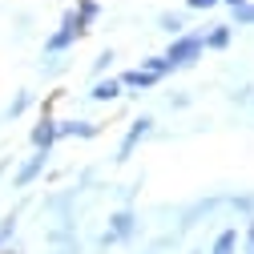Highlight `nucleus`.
Instances as JSON below:
<instances>
[{"label": "nucleus", "mask_w": 254, "mask_h": 254, "mask_svg": "<svg viewBox=\"0 0 254 254\" xmlns=\"http://www.w3.org/2000/svg\"><path fill=\"white\" fill-rule=\"evenodd\" d=\"M202 49H206V41H202V37H178V41L166 49V61L178 69V65H186V61L202 57Z\"/></svg>", "instance_id": "obj_1"}, {"label": "nucleus", "mask_w": 254, "mask_h": 254, "mask_svg": "<svg viewBox=\"0 0 254 254\" xmlns=\"http://www.w3.org/2000/svg\"><path fill=\"white\" fill-rule=\"evenodd\" d=\"M53 141H57V125H53V117H41V121H37V129H33V145H37L41 153H49Z\"/></svg>", "instance_id": "obj_2"}, {"label": "nucleus", "mask_w": 254, "mask_h": 254, "mask_svg": "<svg viewBox=\"0 0 254 254\" xmlns=\"http://www.w3.org/2000/svg\"><path fill=\"white\" fill-rule=\"evenodd\" d=\"M45 162H49V153H41V149H37V157H28V162H24V170L16 174V186H28V182H33V178L45 170Z\"/></svg>", "instance_id": "obj_3"}, {"label": "nucleus", "mask_w": 254, "mask_h": 254, "mask_svg": "<svg viewBox=\"0 0 254 254\" xmlns=\"http://www.w3.org/2000/svg\"><path fill=\"white\" fill-rule=\"evenodd\" d=\"M145 133H149V117H141V121L133 125V129L125 133V141H121V153H117V157H129V153H133V145H137Z\"/></svg>", "instance_id": "obj_4"}, {"label": "nucleus", "mask_w": 254, "mask_h": 254, "mask_svg": "<svg viewBox=\"0 0 254 254\" xmlns=\"http://www.w3.org/2000/svg\"><path fill=\"white\" fill-rule=\"evenodd\" d=\"M234 250H238V234H234V230H222L210 254H234Z\"/></svg>", "instance_id": "obj_5"}, {"label": "nucleus", "mask_w": 254, "mask_h": 254, "mask_svg": "<svg viewBox=\"0 0 254 254\" xmlns=\"http://www.w3.org/2000/svg\"><path fill=\"white\" fill-rule=\"evenodd\" d=\"M117 93H121V81H97V85H93V97H97V101H113Z\"/></svg>", "instance_id": "obj_6"}, {"label": "nucleus", "mask_w": 254, "mask_h": 254, "mask_svg": "<svg viewBox=\"0 0 254 254\" xmlns=\"http://www.w3.org/2000/svg\"><path fill=\"white\" fill-rule=\"evenodd\" d=\"M153 81H157V77L145 73V69H129V73L121 77V85H137V89H145V85H153Z\"/></svg>", "instance_id": "obj_7"}, {"label": "nucleus", "mask_w": 254, "mask_h": 254, "mask_svg": "<svg viewBox=\"0 0 254 254\" xmlns=\"http://www.w3.org/2000/svg\"><path fill=\"white\" fill-rule=\"evenodd\" d=\"M133 230V214H113V234L109 238H125Z\"/></svg>", "instance_id": "obj_8"}, {"label": "nucleus", "mask_w": 254, "mask_h": 254, "mask_svg": "<svg viewBox=\"0 0 254 254\" xmlns=\"http://www.w3.org/2000/svg\"><path fill=\"white\" fill-rule=\"evenodd\" d=\"M145 73H153V77H166V73H174V65H170L166 57H149V61H145Z\"/></svg>", "instance_id": "obj_9"}, {"label": "nucleus", "mask_w": 254, "mask_h": 254, "mask_svg": "<svg viewBox=\"0 0 254 254\" xmlns=\"http://www.w3.org/2000/svg\"><path fill=\"white\" fill-rule=\"evenodd\" d=\"M206 45H210V49H226V45H230V28H214V33L206 37Z\"/></svg>", "instance_id": "obj_10"}, {"label": "nucleus", "mask_w": 254, "mask_h": 254, "mask_svg": "<svg viewBox=\"0 0 254 254\" xmlns=\"http://www.w3.org/2000/svg\"><path fill=\"white\" fill-rule=\"evenodd\" d=\"M234 20H238V24H246V20H254V4H242V8L234 12Z\"/></svg>", "instance_id": "obj_11"}, {"label": "nucleus", "mask_w": 254, "mask_h": 254, "mask_svg": "<svg viewBox=\"0 0 254 254\" xmlns=\"http://www.w3.org/2000/svg\"><path fill=\"white\" fill-rule=\"evenodd\" d=\"M218 0H190V8H198V12H206V8H214Z\"/></svg>", "instance_id": "obj_12"}, {"label": "nucleus", "mask_w": 254, "mask_h": 254, "mask_svg": "<svg viewBox=\"0 0 254 254\" xmlns=\"http://www.w3.org/2000/svg\"><path fill=\"white\" fill-rule=\"evenodd\" d=\"M226 4H234V8H242V4H246V0H226Z\"/></svg>", "instance_id": "obj_13"}, {"label": "nucleus", "mask_w": 254, "mask_h": 254, "mask_svg": "<svg viewBox=\"0 0 254 254\" xmlns=\"http://www.w3.org/2000/svg\"><path fill=\"white\" fill-rule=\"evenodd\" d=\"M250 254H254V226H250Z\"/></svg>", "instance_id": "obj_14"}]
</instances>
